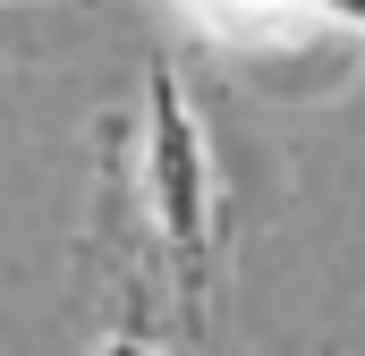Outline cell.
<instances>
[{
    "instance_id": "1",
    "label": "cell",
    "mask_w": 365,
    "mask_h": 356,
    "mask_svg": "<svg viewBox=\"0 0 365 356\" xmlns=\"http://www.w3.org/2000/svg\"><path fill=\"white\" fill-rule=\"evenodd\" d=\"M153 187H162L170 246L187 263V297H204V153H195V127L179 110L170 68H153Z\"/></svg>"
},
{
    "instance_id": "2",
    "label": "cell",
    "mask_w": 365,
    "mask_h": 356,
    "mask_svg": "<svg viewBox=\"0 0 365 356\" xmlns=\"http://www.w3.org/2000/svg\"><path fill=\"white\" fill-rule=\"evenodd\" d=\"M331 9H340V17H357V26H365V0H331Z\"/></svg>"
}]
</instances>
